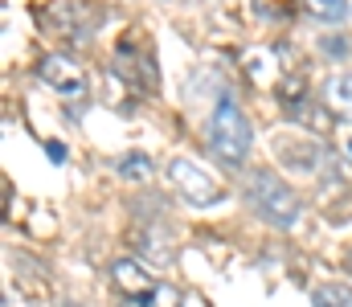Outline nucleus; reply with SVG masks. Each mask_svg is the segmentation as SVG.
Here are the masks:
<instances>
[{
	"mask_svg": "<svg viewBox=\"0 0 352 307\" xmlns=\"http://www.w3.org/2000/svg\"><path fill=\"white\" fill-rule=\"evenodd\" d=\"M242 193H246L250 209L263 217L266 225H274V229H291V225L299 221V213H303L299 193H295L287 181H278L270 168H250Z\"/></svg>",
	"mask_w": 352,
	"mask_h": 307,
	"instance_id": "obj_1",
	"label": "nucleus"
},
{
	"mask_svg": "<svg viewBox=\"0 0 352 307\" xmlns=\"http://www.w3.org/2000/svg\"><path fill=\"white\" fill-rule=\"evenodd\" d=\"M250 144H254V131H250L246 111L238 106L234 95H221V102L213 106V119H209V148H213V156L226 168H242L246 156H250Z\"/></svg>",
	"mask_w": 352,
	"mask_h": 307,
	"instance_id": "obj_2",
	"label": "nucleus"
},
{
	"mask_svg": "<svg viewBox=\"0 0 352 307\" xmlns=\"http://www.w3.org/2000/svg\"><path fill=\"white\" fill-rule=\"evenodd\" d=\"M41 25H45V33H54L66 45H90V37L98 29V8L87 0H54L41 8Z\"/></svg>",
	"mask_w": 352,
	"mask_h": 307,
	"instance_id": "obj_3",
	"label": "nucleus"
},
{
	"mask_svg": "<svg viewBox=\"0 0 352 307\" xmlns=\"http://www.w3.org/2000/svg\"><path fill=\"white\" fill-rule=\"evenodd\" d=\"M115 74L123 82H131L135 95H156L160 74H156V62H152V45L140 33H127L119 41V49H115Z\"/></svg>",
	"mask_w": 352,
	"mask_h": 307,
	"instance_id": "obj_4",
	"label": "nucleus"
},
{
	"mask_svg": "<svg viewBox=\"0 0 352 307\" xmlns=\"http://www.w3.org/2000/svg\"><path fill=\"white\" fill-rule=\"evenodd\" d=\"M37 78L50 82V91H58L62 99H87L90 91L82 62H74L70 54H41L37 58Z\"/></svg>",
	"mask_w": 352,
	"mask_h": 307,
	"instance_id": "obj_5",
	"label": "nucleus"
},
{
	"mask_svg": "<svg viewBox=\"0 0 352 307\" xmlns=\"http://www.w3.org/2000/svg\"><path fill=\"white\" fill-rule=\"evenodd\" d=\"M168 181H173V189L184 197L188 205H197V209H205V205H217L226 193H221V185L209 177V172H201L192 160H168Z\"/></svg>",
	"mask_w": 352,
	"mask_h": 307,
	"instance_id": "obj_6",
	"label": "nucleus"
},
{
	"mask_svg": "<svg viewBox=\"0 0 352 307\" xmlns=\"http://www.w3.org/2000/svg\"><path fill=\"white\" fill-rule=\"evenodd\" d=\"M111 279H115V287H119L123 299H140V304H148V299L156 295V287H160V283L148 275V266L135 262V258H119V262L111 266Z\"/></svg>",
	"mask_w": 352,
	"mask_h": 307,
	"instance_id": "obj_7",
	"label": "nucleus"
},
{
	"mask_svg": "<svg viewBox=\"0 0 352 307\" xmlns=\"http://www.w3.org/2000/svg\"><path fill=\"white\" fill-rule=\"evenodd\" d=\"M324 99H328V106H332L336 115L352 119V70H349V74H336V78H328V91H324Z\"/></svg>",
	"mask_w": 352,
	"mask_h": 307,
	"instance_id": "obj_8",
	"label": "nucleus"
},
{
	"mask_svg": "<svg viewBox=\"0 0 352 307\" xmlns=\"http://www.w3.org/2000/svg\"><path fill=\"white\" fill-rule=\"evenodd\" d=\"M311 307H352V287L324 283V287L311 291Z\"/></svg>",
	"mask_w": 352,
	"mask_h": 307,
	"instance_id": "obj_9",
	"label": "nucleus"
},
{
	"mask_svg": "<svg viewBox=\"0 0 352 307\" xmlns=\"http://www.w3.org/2000/svg\"><path fill=\"white\" fill-rule=\"evenodd\" d=\"M307 8H311V16H320L328 25H340L349 16V0H307Z\"/></svg>",
	"mask_w": 352,
	"mask_h": 307,
	"instance_id": "obj_10",
	"label": "nucleus"
},
{
	"mask_svg": "<svg viewBox=\"0 0 352 307\" xmlns=\"http://www.w3.org/2000/svg\"><path fill=\"white\" fill-rule=\"evenodd\" d=\"M119 177H123V181H148V177H152V156L131 152V156L119 164Z\"/></svg>",
	"mask_w": 352,
	"mask_h": 307,
	"instance_id": "obj_11",
	"label": "nucleus"
},
{
	"mask_svg": "<svg viewBox=\"0 0 352 307\" xmlns=\"http://www.w3.org/2000/svg\"><path fill=\"white\" fill-rule=\"evenodd\" d=\"M254 12L266 21H287L295 12V0H254Z\"/></svg>",
	"mask_w": 352,
	"mask_h": 307,
	"instance_id": "obj_12",
	"label": "nucleus"
},
{
	"mask_svg": "<svg viewBox=\"0 0 352 307\" xmlns=\"http://www.w3.org/2000/svg\"><path fill=\"white\" fill-rule=\"evenodd\" d=\"M180 304H184V295H180V287H173V283H160L156 295L148 299V307H180Z\"/></svg>",
	"mask_w": 352,
	"mask_h": 307,
	"instance_id": "obj_13",
	"label": "nucleus"
},
{
	"mask_svg": "<svg viewBox=\"0 0 352 307\" xmlns=\"http://www.w3.org/2000/svg\"><path fill=\"white\" fill-rule=\"evenodd\" d=\"M45 152H50V160H54V164H62V160H66V144H58V139H54V144H45Z\"/></svg>",
	"mask_w": 352,
	"mask_h": 307,
	"instance_id": "obj_14",
	"label": "nucleus"
},
{
	"mask_svg": "<svg viewBox=\"0 0 352 307\" xmlns=\"http://www.w3.org/2000/svg\"><path fill=\"white\" fill-rule=\"evenodd\" d=\"M115 307H148V304H140V299H123V295H119V304Z\"/></svg>",
	"mask_w": 352,
	"mask_h": 307,
	"instance_id": "obj_15",
	"label": "nucleus"
},
{
	"mask_svg": "<svg viewBox=\"0 0 352 307\" xmlns=\"http://www.w3.org/2000/svg\"><path fill=\"white\" fill-rule=\"evenodd\" d=\"M58 307H82V304H74V299H66V304H58Z\"/></svg>",
	"mask_w": 352,
	"mask_h": 307,
	"instance_id": "obj_16",
	"label": "nucleus"
},
{
	"mask_svg": "<svg viewBox=\"0 0 352 307\" xmlns=\"http://www.w3.org/2000/svg\"><path fill=\"white\" fill-rule=\"evenodd\" d=\"M349 271H352V250H349Z\"/></svg>",
	"mask_w": 352,
	"mask_h": 307,
	"instance_id": "obj_17",
	"label": "nucleus"
},
{
	"mask_svg": "<svg viewBox=\"0 0 352 307\" xmlns=\"http://www.w3.org/2000/svg\"><path fill=\"white\" fill-rule=\"evenodd\" d=\"M349 152H352V139H349Z\"/></svg>",
	"mask_w": 352,
	"mask_h": 307,
	"instance_id": "obj_18",
	"label": "nucleus"
}]
</instances>
